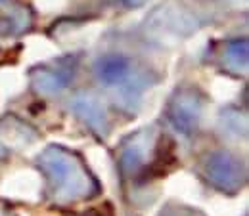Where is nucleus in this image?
Returning <instances> with one entry per match:
<instances>
[{
    "instance_id": "11",
    "label": "nucleus",
    "mask_w": 249,
    "mask_h": 216,
    "mask_svg": "<svg viewBox=\"0 0 249 216\" xmlns=\"http://www.w3.org/2000/svg\"><path fill=\"white\" fill-rule=\"evenodd\" d=\"M33 27V16L25 10L19 8L14 14L0 19V36H18L25 34Z\"/></svg>"
},
{
    "instance_id": "10",
    "label": "nucleus",
    "mask_w": 249,
    "mask_h": 216,
    "mask_svg": "<svg viewBox=\"0 0 249 216\" xmlns=\"http://www.w3.org/2000/svg\"><path fill=\"white\" fill-rule=\"evenodd\" d=\"M218 130L222 138H228L232 142H246L248 140V111L240 105H228L222 107L218 113Z\"/></svg>"
},
{
    "instance_id": "8",
    "label": "nucleus",
    "mask_w": 249,
    "mask_h": 216,
    "mask_svg": "<svg viewBox=\"0 0 249 216\" xmlns=\"http://www.w3.org/2000/svg\"><path fill=\"white\" fill-rule=\"evenodd\" d=\"M205 65H211L220 75H226L230 79H246L249 67L248 34L226 36L207 44Z\"/></svg>"
},
{
    "instance_id": "13",
    "label": "nucleus",
    "mask_w": 249,
    "mask_h": 216,
    "mask_svg": "<svg viewBox=\"0 0 249 216\" xmlns=\"http://www.w3.org/2000/svg\"><path fill=\"white\" fill-rule=\"evenodd\" d=\"M123 4H126V6H130V8H136V6H142L146 0H121Z\"/></svg>"
},
{
    "instance_id": "9",
    "label": "nucleus",
    "mask_w": 249,
    "mask_h": 216,
    "mask_svg": "<svg viewBox=\"0 0 249 216\" xmlns=\"http://www.w3.org/2000/svg\"><path fill=\"white\" fill-rule=\"evenodd\" d=\"M38 132L16 115L0 119V163L36 142Z\"/></svg>"
},
{
    "instance_id": "4",
    "label": "nucleus",
    "mask_w": 249,
    "mask_h": 216,
    "mask_svg": "<svg viewBox=\"0 0 249 216\" xmlns=\"http://www.w3.org/2000/svg\"><path fill=\"white\" fill-rule=\"evenodd\" d=\"M209 96L194 83H180L169 96L163 109V124L180 140L194 142L201 132Z\"/></svg>"
},
{
    "instance_id": "15",
    "label": "nucleus",
    "mask_w": 249,
    "mask_h": 216,
    "mask_svg": "<svg viewBox=\"0 0 249 216\" xmlns=\"http://www.w3.org/2000/svg\"><path fill=\"white\" fill-rule=\"evenodd\" d=\"M4 216H14V215H4Z\"/></svg>"
},
{
    "instance_id": "6",
    "label": "nucleus",
    "mask_w": 249,
    "mask_h": 216,
    "mask_svg": "<svg viewBox=\"0 0 249 216\" xmlns=\"http://www.w3.org/2000/svg\"><path fill=\"white\" fill-rule=\"evenodd\" d=\"M85 54L73 52L52 62L38 63L29 69V86L40 98H60L69 92L75 83Z\"/></svg>"
},
{
    "instance_id": "12",
    "label": "nucleus",
    "mask_w": 249,
    "mask_h": 216,
    "mask_svg": "<svg viewBox=\"0 0 249 216\" xmlns=\"http://www.w3.org/2000/svg\"><path fill=\"white\" fill-rule=\"evenodd\" d=\"M157 216H205L201 211L194 209V207H188L184 203H178V201H169L161 207L159 215Z\"/></svg>"
},
{
    "instance_id": "14",
    "label": "nucleus",
    "mask_w": 249,
    "mask_h": 216,
    "mask_svg": "<svg viewBox=\"0 0 249 216\" xmlns=\"http://www.w3.org/2000/svg\"><path fill=\"white\" fill-rule=\"evenodd\" d=\"M4 2H6V0H0V4H4Z\"/></svg>"
},
{
    "instance_id": "1",
    "label": "nucleus",
    "mask_w": 249,
    "mask_h": 216,
    "mask_svg": "<svg viewBox=\"0 0 249 216\" xmlns=\"http://www.w3.org/2000/svg\"><path fill=\"white\" fill-rule=\"evenodd\" d=\"M89 71L96 92L124 119H134L146 94L163 81V69L142 33H106L94 48Z\"/></svg>"
},
{
    "instance_id": "2",
    "label": "nucleus",
    "mask_w": 249,
    "mask_h": 216,
    "mask_svg": "<svg viewBox=\"0 0 249 216\" xmlns=\"http://www.w3.org/2000/svg\"><path fill=\"white\" fill-rule=\"evenodd\" d=\"M113 157L121 187L128 199H134L165 176L163 170L173 157L171 138L165 126L152 123L124 136L115 148Z\"/></svg>"
},
{
    "instance_id": "3",
    "label": "nucleus",
    "mask_w": 249,
    "mask_h": 216,
    "mask_svg": "<svg viewBox=\"0 0 249 216\" xmlns=\"http://www.w3.org/2000/svg\"><path fill=\"white\" fill-rule=\"evenodd\" d=\"M35 166L44 178V199L56 207H67L94 199L100 182L83 155L63 146H46L35 157Z\"/></svg>"
},
{
    "instance_id": "7",
    "label": "nucleus",
    "mask_w": 249,
    "mask_h": 216,
    "mask_svg": "<svg viewBox=\"0 0 249 216\" xmlns=\"http://www.w3.org/2000/svg\"><path fill=\"white\" fill-rule=\"evenodd\" d=\"M65 96V105L69 113L75 117V121L87 126V130L94 138L104 142L113 130L111 109L107 101L96 90H75L67 92Z\"/></svg>"
},
{
    "instance_id": "5",
    "label": "nucleus",
    "mask_w": 249,
    "mask_h": 216,
    "mask_svg": "<svg viewBox=\"0 0 249 216\" xmlns=\"http://www.w3.org/2000/svg\"><path fill=\"white\" fill-rule=\"evenodd\" d=\"M196 174L207 187L218 193L238 195L248 184V163L242 155L218 148L197 159Z\"/></svg>"
}]
</instances>
